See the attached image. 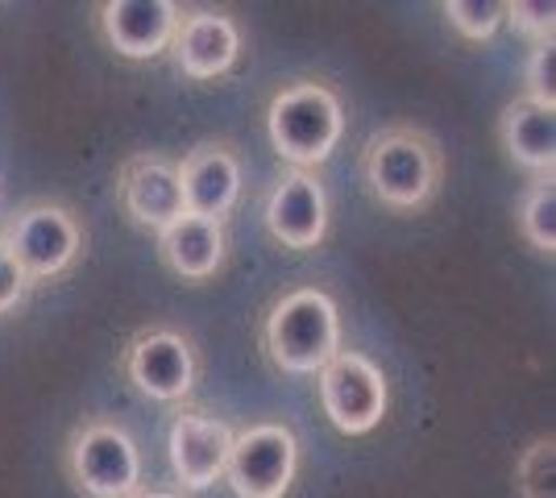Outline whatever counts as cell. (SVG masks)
Here are the masks:
<instances>
[{
    "label": "cell",
    "mask_w": 556,
    "mask_h": 498,
    "mask_svg": "<svg viewBox=\"0 0 556 498\" xmlns=\"http://www.w3.org/2000/svg\"><path fill=\"white\" fill-rule=\"evenodd\" d=\"M362 179L366 191L391 213L428 208L444 183V150L419 125L374 129L362 145Z\"/></svg>",
    "instance_id": "1"
},
{
    "label": "cell",
    "mask_w": 556,
    "mask_h": 498,
    "mask_svg": "<svg viewBox=\"0 0 556 498\" xmlns=\"http://www.w3.org/2000/svg\"><path fill=\"white\" fill-rule=\"evenodd\" d=\"M262 349L291 379H316L341 354V308L325 286H295L278 295L262 320Z\"/></svg>",
    "instance_id": "2"
},
{
    "label": "cell",
    "mask_w": 556,
    "mask_h": 498,
    "mask_svg": "<svg viewBox=\"0 0 556 498\" xmlns=\"http://www.w3.org/2000/svg\"><path fill=\"white\" fill-rule=\"evenodd\" d=\"M266 138L287 170H316L345 138V104L325 79H291L266 104Z\"/></svg>",
    "instance_id": "3"
},
{
    "label": "cell",
    "mask_w": 556,
    "mask_h": 498,
    "mask_svg": "<svg viewBox=\"0 0 556 498\" xmlns=\"http://www.w3.org/2000/svg\"><path fill=\"white\" fill-rule=\"evenodd\" d=\"M0 245L9 258L22 266V274L34 283H50L67 274L84 254V225L59 200H34L0 225Z\"/></svg>",
    "instance_id": "4"
},
{
    "label": "cell",
    "mask_w": 556,
    "mask_h": 498,
    "mask_svg": "<svg viewBox=\"0 0 556 498\" xmlns=\"http://www.w3.org/2000/svg\"><path fill=\"white\" fill-rule=\"evenodd\" d=\"M67 477L88 498H134L146 490L134 432L104 416L84 420L67 440Z\"/></svg>",
    "instance_id": "5"
},
{
    "label": "cell",
    "mask_w": 556,
    "mask_h": 498,
    "mask_svg": "<svg viewBox=\"0 0 556 498\" xmlns=\"http://www.w3.org/2000/svg\"><path fill=\"white\" fill-rule=\"evenodd\" d=\"M300 470V436L291 424L262 420L232 432L225 482L237 498H287Z\"/></svg>",
    "instance_id": "6"
},
{
    "label": "cell",
    "mask_w": 556,
    "mask_h": 498,
    "mask_svg": "<svg viewBox=\"0 0 556 498\" xmlns=\"http://www.w3.org/2000/svg\"><path fill=\"white\" fill-rule=\"evenodd\" d=\"M121 370H125V379L134 382V391L146 395V399L184 404V399H191V391L200 382V354H195V341L184 329L150 324L125 345Z\"/></svg>",
    "instance_id": "7"
},
{
    "label": "cell",
    "mask_w": 556,
    "mask_h": 498,
    "mask_svg": "<svg viewBox=\"0 0 556 498\" xmlns=\"http://www.w3.org/2000/svg\"><path fill=\"white\" fill-rule=\"evenodd\" d=\"M316 391H320V407H325L328 424L345 436H366L382 424L387 407H391V386L382 366L370 361L357 349H341L316 374Z\"/></svg>",
    "instance_id": "8"
},
{
    "label": "cell",
    "mask_w": 556,
    "mask_h": 498,
    "mask_svg": "<svg viewBox=\"0 0 556 498\" xmlns=\"http://www.w3.org/2000/svg\"><path fill=\"white\" fill-rule=\"evenodd\" d=\"M179 195L184 216L225 225L245 191V166L229 142H200L179 158Z\"/></svg>",
    "instance_id": "9"
},
{
    "label": "cell",
    "mask_w": 556,
    "mask_h": 498,
    "mask_svg": "<svg viewBox=\"0 0 556 498\" xmlns=\"http://www.w3.org/2000/svg\"><path fill=\"white\" fill-rule=\"evenodd\" d=\"M232 449V427L220 416H208L200 407H184L170 432H166V457H170V474L179 477V486L200 495L225 477V461Z\"/></svg>",
    "instance_id": "10"
},
{
    "label": "cell",
    "mask_w": 556,
    "mask_h": 498,
    "mask_svg": "<svg viewBox=\"0 0 556 498\" xmlns=\"http://www.w3.org/2000/svg\"><path fill=\"white\" fill-rule=\"evenodd\" d=\"M266 229L282 250H316L328 238V191L316 170H282L266 195Z\"/></svg>",
    "instance_id": "11"
},
{
    "label": "cell",
    "mask_w": 556,
    "mask_h": 498,
    "mask_svg": "<svg viewBox=\"0 0 556 498\" xmlns=\"http://www.w3.org/2000/svg\"><path fill=\"white\" fill-rule=\"evenodd\" d=\"M116 204L125 208V216L163 233L166 225H175L184 216V195H179V166L166 154H134L125 158L116 170Z\"/></svg>",
    "instance_id": "12"
},
{
    "label": "cell",
    "mask_w": 556,
    "mask_h": 498,
    "mask_svg": "<svg viewBox=\"0 0 556 498\" xmlns=\"http://www.w3.org/2000/svg\"><path fill=\"white\" fill-rule=\"evenodd\" d=\"M179 4L175 0H104L96 9V22L104 42L129 59V63H146L159 59L175 42L179 29Z\"/></svg>",
    "instance_id": "13"
},
{
    "label": "cell",
    "mask_w": 556,
    "mask_h": 498,
    "mask_svg": "<svg viewBox=\"0 0 556 498\" xmlns=\"http://www.w3.org/2000/svg\"><path fill=\"white\" fill-rule=\"evenodd\" d=\"M175 63L187 79H220L241 59V25L225 9H184L175 29Z\"/></svg>",
    "instance_id": "14"
},
{
    "label": "cell",
    "mask_w": 556,
    "mask_h": 498,
    "mask_svg": "<svg viewBox=\"0 0 556 498\" xmlns=\"http://www.w3.org/2000/svg\"><path fill=\"white\" fill-rule=\"evenodd\" d=\"M159 254H163L170 274H179L187 283H208L225 266L229 238H225V225H216V220L179 216L175 225H166L159 233Z\"/></svg>",
    "instance_id": "15"
},
{
    "label": "cell",
    "mask_w": 556,
    "mask_h": 498,
    "mask_svg": "<svg viewBox=\"0 0 556 498\" xmlns=\"http://www.w3.org/2000/svg\"><path fill=\"white\" fill-rule=\"evenodd\" d=\"M498 142L507 150V158L523 170L553 175L556 166V108H540L535 100L519 95L510 100L498 117Z\"/></svg>",
    "instance_id": "16"
},
{
    "label": "cell",
    "mask_w": 556,
    "mask_h": 498,
    "mask_svg": "<svg viewBox=\"0 0 556 498\" xmlns=\"http://www.w3.org/2000/svg\"><path fill=\"white\" fill-rule=\"evenodd\" d=\"M519 233L532 245L535 254L553 258L556 254V179L553 175H540L528 183V191L519 195Z\"/></svg>",
    "instance_id": "17"
},
{
    "label": "cell",
    "mask_w": 556,
    "mask_h": 498,
    "mask_svg": "<svg viewBox=\"0 0 556 498\" xmlns=\"http://www.w3.org/2000/svg\"><path fill=\"white\" fill-rule=\"evenodd\" d=\"M515 490L519 498H556V440L535 436L515 461Z\"/></svg>",
    "instance_id": "18"
},
{
    "label": "cell",
    "mask_w": 556,
    "mask_h": 498,
    "mask_svg": "<svg viewBox=\"0 0 556 498\" xmlns=\"http://www.w3.org/2000/svg\"><path fill=\"white\" fill-rule=\"evenodd\" d=\"M441 13L465 42H490L498 34V25L507 22L503 0H444Z\"/></svg>",
    "instance_id": "19"
},
{
    "label": "cell",
    "mask_w": 556,
    "mask_h": 498,
    "mask_svg": "<svg viewBox=\"0 0 556 498\" xmlns=\"http://www.w3.org/2000/svg\"><path fill=\"white\" fill-rule=\"evenodd\" d=\"M503 13H507V22L515 25L523 38H532L535 47H540V42H553V29H556L553 0H510V4H503Z\"/></svg>",
    "instance_id": "20"
},
{
    "label": "cell",
    "mask_w": 556,
    "mask_h": 498,
    "mask_svg": "<svg viewBox=\"0 0 556 498\" xmlns=\"http://www.w3.org/2000/svg\"><path fill=\"white\" fill-rule=\"evenodd\" d=\"M528 100H535L540 108H556V42H540L532 47L528 59Z\"/></svg>",
    "instance_id": "21"
},
{
    "label": "cell",
    "mask_w": 556,
    "mask_h": 498,
    "mask_svg": "<svg viewBox=\"0 0 556 498\" xmlns=\"http://www.w3.org/2000/svg\"><path fill=\"white\" fill-rule=\"evenodd\" d=\"M29 295V279L22 274V266L9 258V250L0 245V316L17 311Z\"/></svg>",
    "instance_id": "22"
},
{
    "label": "cell",
    "mask_w": 556,
    "mask_h": 498,
    "mask_svg": "<svg viewBox=\"0 0 556 498\" xmlns=\"http://www.w3.org/2000/svg\"><path fill=\"white\" fill-rule=\"evenodd\" d=\"M134 498H184L179 490H138Z\"/></svg>",
    "instance_id": "23"
}]
</instances>
